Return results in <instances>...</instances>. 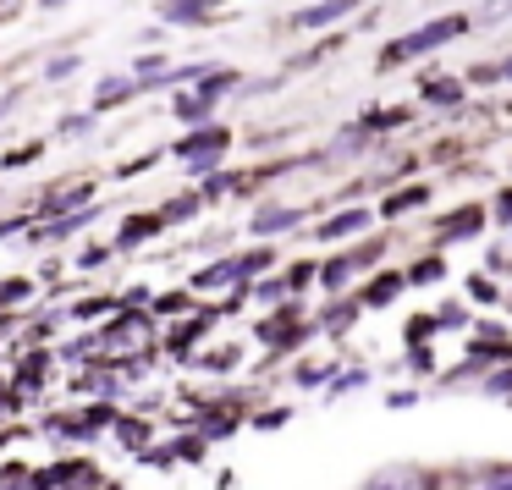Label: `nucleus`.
Instances as JSON below:
<instances>
[{"label": "nucleus", "instance_id": "1", "mask_svg": "<svg viewBox=\"0 0 512 490\" xmlns=\"http://www.w3.org/2000/svg\"><path fill=\"white\" fill-rule=\"evenodd\" d=\"M463 28H468V17H441V23H424V28H413V34L391 39V45L380 50V67H402V61H413V56H430V50L452 45V39L463 34Z\"/></svg>", "mask_w": 512, "mask_h": 490}, {"label": "nucleus", "instance_id": "2", "mask_svg": "<svg viewBox=\"0 0 512 490\" xmlns=\"http://www.w3.org/2000/svg\"><path fill=\"white\" fill-rule=\"evenodd\" d=\"M364 490H435V474L419 463H391V468H380V474H369Z\"/></svg>", "mask_w": 512, "mask_h": 490}, {"label": "nucleus", "instance_id": "3", "mask_svg": "<svg viewBox=\"0 0 512 490\" xmlns=\"http://www.w3.org/2000/svg\"><path fill=\"white\" fill-rule=\"evenodd\" d=\"M149 342H155V331H149V320H122L111 336H105V347H111V353H144Z\"/></svg>", "mask_w": 512, "mask_h": 490}, {"label": "nucleus", "instance_id": "4", "mask_svg": "<svg viewBox=\"0 0 512 490\" xmlns=\"http://www.w3.org/2000/svg\"><path fill=\"white\" fill-rule=\"evenodd\" d=\"M347 6H358V0H325V6H309V12L298 17V28H325V23H336Z\"/></svg>", "mask_w": 512, "mask_h": 490}, {"label": "nucleus", "instance_id": "5", "mask_svg": "<svg viewBox=\"0 0 512 490\" xmlns=\"http://www.w3.org/2000/svg\"><path fill=\"white\" fill-rule=\"evenodd\" d=\"M116 441H122L127 452H149V424L144 419H116Z\"/></svg>", "mask_w": 512, "mask_h": 490}, {"label": "nucleus", "instance_id": "6", "mask_svg": "<svg viewBox=\"0 0 512 490\" xmlns=\"http://www.w3.org/2000/svg\"><path fill=\"white\" fill-rule=\"evenodd\" d=\"M358 226H369V210H347V215H336L331 226H325V243H336V237H347V232H358Z\"/></svg>", "mask_w": 512, "mask_h": 490}, {"label": "nucleus", "instance_id": "7", "mask_svg": "<svg viewBox=\"0 0 512 490\" xmlns=\"http://www.w3.org/2000/svg\"><path fill=\"white\" fill-rule=\"evenodd\" d=\"M204 452H210L204 435H182V441H177V463H204Z\"/></svg>", "mask_w": 512, "mask_h": 490}, {"label": "nucleus", "instance_id": "8", "mask_svg": "<svg viewBox=\"0 0 512 490\" xmlns=\"http://www.w3.org/2000/svg\"><path fill=\"white\" fill-rule=\"evenodd\" d=\"M281 226H298V210H265L254 221V232H281Z\"/></svg>", "mask_w": 512, "mask_h": 490}, {"label": "nucleus", "instance_id": "9", "mask_svg": "<svg viewBox=\"0 0 512 490\" xmlns=\"http://www.w3.org/2000/svg\"><path fill=\"white\" fill-rule=\"evenodd\" d=\"M474 490H512V463H501V468H485Z\"/></svg>", "mask_w": 512, "mask_h": 490}, {"label": "nucleus", "instance_id": "10", "mask_svg": "<svg viewBox=\"0 0 512 490\" xmlns=\"http://www.w3.org/2000/svg\"><path fill=\"white\" fill-rule=\"evenodd\" d=\"M397 292H402V281H397V276H380L375 287H369V303H391Z\"/></svg>", "mask_w": 512, "mask_h": 490}, {"label": "nucleus", "instance_id": "11", "mask_svg": "<svg viewBox=\"0 0 512 490\" xmlns=\"http://www.w3.org/2000/svg\"><path fill=\"white\" fill-rule=\"evenodd\" d=\"M287 419H292V408H265V413L254 419V430H281Z\"/></svg>", "mask_w": 512, "mask_h": 490}, {"label": "nucleus", "instance_id": "12", "mask_svg": "<svg viewBox=\"0 0 512 490\" xmlns=\"http://www.w3.org/2000/svg\"><path fill=\"white\" fill-rule=\"evenodd\" d=\"M364 369H353V375H342V380H331V397H347V391H358V386H364Z\"/></svg>", "mask_w": 512, "mask_h": 490}, {"label": "nucleus", "instance_id": "13", "mask_svg": "<svg viewBox=\"0 0 512 490\" xmlns=\"http://www.w3.org/2000/svg\"><path fill=\"white\" fill-rule=\"evenodd\" d=\"M347 270H353V265H347V259H336V265H325V287H347Z\"/></svg>", "mask_w": 512, "mask_h": 490}, {"label": "nucleus", "instance_id": "14", "mask_svg": "<svg viewBox=\"0 0 512 490\" xmlns=\"http://www.w3.org/2000/svg\"><path fill=\"white\" fill-rule=\"evenodd\" d=\"M485 391H490V397H512V369H507V375H490Z\"/></svg>", "mask_w": 512, "mask_h": 490}, {"label": "nucleus", "instance_id": "15", "mask_svg": "<svg viewBox=\"0 0 512 490\" xmlns=\"http://www.w3.org/2000/svg\"><path fill=\"white\" fill-rule=\"evenodd\" d=\"M435 331V320H424V314H419V320H408V342H419V336H430Z\"/></svg>", "mask_w": 512, "mask_h": 490}, {"label": "nucleus", "instance_id": "16", "mask_svg": "<svg viewBox=\"0 0 512 490\" xmlns=\"http://www.w3.org/2000/svg\"><path fill=\"white\" fill-rule=\"evenodd\" d=\"M67 72H78V61H72V56H61V61H50V78H67Z\"/></svg>", "mask_w": 512, "mask_h": 490}, {"label": "nucleus", "instance_id": "17", "mask_svg": "<svg viewBox=\"0 0 512 490\" xmlns=\"http://www.w3.org/2000/svg\"><path fill=\"white\" fill-rule=\"evenodd\" d=\"M386 402H391V408H413V402H419V391H391Z\"/></svg>", "mask_w": 512, "mask_h": 490}, {"label": "nucleus", "instance_id": "18", "mask_svg": "<svg viewBox=\"0 0 512 490\" xmlns=\"http://www.w3.org/2000/svg\"><path fill=\"white\" fill-rule=\"evenodd\" d=\"M496 78H512V61H507V67H496Z\"/></svg>", "mask_w": 512, "mask_h": 490}]
</instances>
